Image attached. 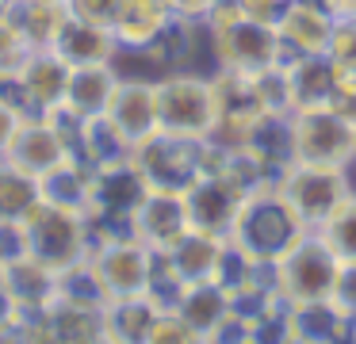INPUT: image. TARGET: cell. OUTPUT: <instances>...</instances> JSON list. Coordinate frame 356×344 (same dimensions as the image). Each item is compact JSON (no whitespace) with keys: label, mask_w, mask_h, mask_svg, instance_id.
Instances as JSON below:
<instances>
[{"label":"cell","mask_w":356,"mask_h":344,"mask_svg":"<svg viewBox=\"0 0 356 344\" xmlns=\"http://www.w3.org/2000/svg\"><path fill=\"white\" fill-rule=\"evenodd\" d=\"M85 264L92 268L104 298L115 302V298L149 295L157 252L149 245H142L131 229H111V234H96V245H92Z\"/></svg>","instance_id":"cell-6"},{"label":"cell","mask_w":356,"mask_h":344,"mask_svg":"<svg viewBox=\"0 0 356 344\" xmlns=\"http://www.w3.org/2000/svg\"><path fill=\"white\" fill-rule=\"evenodd\" d=\"M318 4H322L337 23L341 19H356V0H318Z\"/></svg>","instance_id":"cell-31"},{"label":"cell","mask_w":356,"mask_h":344,"mask_svg":"<svg viewBox=\"0 0 356 344\" xmlns=\"http://www.w3.org/2000/svg\"><path fill=\"white\" fill-rule=\"evenodd\" d=\"M345 180H348V191H353V195H356V157H353V161H348V165H345Z\"/></svg>","instance_id":"cell-32"},{"label":"cell","mask_w":356,"mask_h":344,"mask_svg":"<svg viewBox=\"0 0 356 344\" xmlns=\"http://www.w3.org/2000/svg\"><path fill=\"white\" fill-rule=\"evenodd\" d=\"M330 58L333 65L356 73V19H341L333 27V38H330Z\"/></svg>","instance_id":"cell-26"},{"label":"cell","mask_w":356,"mask_h":344,"mask_svg":"<svg viewBox=\"0 0 356 344\" xmlns=\"http://www.w3.org/2000/svg\"><path fill=\"white\" fill-rule=\"evenodd\" d=\"M154 81H157V119H161L165 134L207 142L218 126V115H222L215 73H207V69H169Z\"/></svg>","instance_id":"cell-4"},{"label":"cell","mask_w":356,"mask_h":344,"mask_svg":"<svg viewBox=\"0 0 356 344\" xmlns=\"http://www.w3.org/2000/svg\"><path fill=\"white\" fill-rule=\"evenodd\" d=\"M16 237H19V252L35 256L50 272L65 275L88 260V252L96 245V226L88 218V211L39 199L27 211V218L16 226Z\"/></svg>","instance_id":"cell-1"},{"label":"cell","mask_w":356,"mask_h":344,"mask_svg":"<svg viewBox=\"0 0 356 344\" xmlns=\"http://www.w3.org/2000/svg\"><path fill=\"white\" fill-rule=\"evenodd\" d=\"M302 234H307V226L284 203L276 183H264V188H257L245 199V206H241V214H238V222H234L226 241L245 260H253L261 268H272Z\"/></svg>","instance_id":"cell-3"},{"label":"cell","mask_w":356,"mask_h":344,"mask_svg":"<svg viewBox=\"0 0 356 344\" xmlns=\"http://www.w3.org/2000/svg\"><path fill=\"white\" fill-rule=\"evenodd\" d=\"M12 8H16V0H0V15H8Z\"/></svg>","instance_id":"cell-33"},{"label":"cell","mask_w":356,"mask_h":344,"mask_svg":"<svg viewBox=\"0 0 356 344\" xmlns=\"http://www.w3.org/2000/svg\"><path fill=\"white\" fill-rule=\"evenodd\" d=\"M249 195H253V188H245L222 165L207 168L200 180H192L184 188L192 229H203V234H215V237H230V229H234V222H238V214H241Z\"/></svg>","instance_id":"cell-10"},{"label":"cell","mask_w":356,"mask_h":344,"mask_svg":"<svg viewBox=\"0 0 356 344\" xmlns=\"http://www.w3.org/2000/svg\"><path fill=\"white\" fill-rule=\"evenodd\" d=\"M291 344H299V341H291Z\"/></svg>","instance_id":"cell-35"},{"label":"cell","mask_w":356,"mask_h":344,"mask_svg":"<svg viewBox=\"0 0 356 344\" xmlns=\"http://www.w3.org/2000/svg\"><path fill=\"white\" fill-rule=\"evenodd\" d=\"M234 4H238L245 15H253V19L276 23L280 15H284L287 8H291V0H234Z\"/></svg>","instance_id":"cell-30"},{"label":"cell","mask_w":356,"mask_h":344,"mask_svg":"<svg viewBox=\"0 0 356 344\" xmlns=\"http://www.w3.org/2000/svg\"><path fill=\"white\" fill-rule=\"evenodd\" d=\"M333 19L318 0H291L284 15L276 19V35L284 42V58H318L330 54V38H333Z\"/></svg>","instance_id":"cell-16"},{"label":"cell","mask_w":356,"mask_h":344,"mask_svg":"<svg viewBox=\"0 0 356 344\" xmlns=\"http://www.w3.org/2000/svg\"><path fill=\"white\" fill-rule=\"evenodd\" d=\"M161 306L149 295L138 298H115V302L104 306V336L111 344H146L154 321L161 318Z\"/></svg>","instance_id":"cell-22"},{"label":"cell","mask_w":356,"mask_h":344,"mask_svg":"<svg viewBox=\"0 0 356 344\" xmlns=\"http://www.w3.org/2000/svg\"><path fill=\"white\" fill-rule=\"evenodd\" d=\"M226 252H230V241H226V237L192 229V234H184L169 252H161V256H165V264L172 268V275L188 287V283L218 279V275H222V264H226Z\"/></svg>","instance_id":"cell-19"},{"label":"cell","mask_w":356,"mask_h":344,"mask_svg":"<svg viewBox=\"0 0 356 344\" xmlns=\"http://www.w3.org/2000/svg\"><path fill=\"white\" fill-rule=\"evenodd\" d=\"M238 344H253V341H238Z\"/></svg>","instance_id":"cell-34"},{"label":"cell","mask_w":356,"mask_h":344,"mask_svg":"<svg viewBox=\"0 0 356 344\" xmlns=\"http://www.w3.org/2000/svg\"><path fill=\"white\" fill-rule=\"evenodd\" d=\"M12 12H16V23L31 50H50L54 38L62 35L65 19H70L65 0H19Z\"/></svg>","instance_id":"cell-23"},{"label":"cell","mask_w":356,"mask_h":344,"mask_svg":"<svg viewBox=\"0 0 356 344\" xmlns=\"http://www.w3.org/2000/svg\"><path fill=\"white\" fill-rule=\"evenodd\" d=\"M211 46V69H230V73H264L280 65L284 42L276 35V23H264L245 15L234 0H222L215 12L203 19Z\"/></svg>","instance_id":"cell-2"},{"label":"cell","mask_w":356,"mask_h":344,"mask_svg":"<svg viewBox=\"0 0 356 344\" xmlns=\"http://www.w3.org/2000/svg\"><path fill=\"white\" fill-rule=\"evenodd\" d=\"M50 50H54L65 65H100V61H119V42H115V35H111V27L77 19V15L65 19L62 35L54 38Z\"/></svg>","instance_id":"cell-20"},{"label":"cell","mask_w":356,"mask_h":344,"mask_svg":"<svg viewBox=\"0 0 356 344\" xmlns=\"http://www.w3.org/2000/svg\"><path fill=\"white\" fill-rule=\"evenodd\" d=\"M330 302L337 306L341 313H348V318L356 321V264H345L337 275V287H333Z\"/></svg>","instance_id":"cell-29"},{"label":"cell","mask_w":356,"mask_h":344,"mask_svg":"<svg viewBox=\"0 0 356 344\" xmlns=\"http://www.w3.org/2000/svg\"><path fill=\"white\" fill-rule=\"evenodd\" d=\"M131 234L138 237L142 245H149L154 252H169L184 234H192L184 191L149 188L131 214Z\"/></svg>","instance_id":"cell-14"},{"label":"cell","mask_w":356,"mask_h":344,"mask_svg":"<svg viewBox=\"0 0 356 344\" xmlns=\"http://www.w3.org/2000/svg\"><path fill=\"white\" fill-rule=\"evenodd\" d=\"M272 183H276L284 203L291 206L295 218L307 229H318L348 195H353V191H348V180H345V168L310 165V161H291Z\"/></svg>","instance_id":"cell-7"},{"label":"cell","mask_w":356,"mask_h":344,"mask_svg":"<svg viewBox=\"0 0 356 344\" xmlns=\"http://www.w3.org/2000/svg\"><path fill=\"white\" fill-rule=\"evenodd\" d=\"M287 76H291V104L299 107H325L337 92L341 65H333L330 54L318 58H291L287 61Z\"/></svg>","instance_id":"cell-21"},{"label":"cell","mask_w":356,"mask_h":344,"mask_svg":"<svg viewBox=\"0 0 356 344\" xmlns=\"http://www.w3.org/2000/svg\"><path fill=\"white\" fill-rule=\"evenodd\" d=\"M39 199H42V188L35 176L19 172L8 161H0V226H19Z\"/></svg>","instance_id":"cell-24"},{"label":"cell","mask_w":356,"mask_h":344,"mask_svg":"<svg viewBox=\"0 0 356 344\" xmlns=\"http://www.w3.org/2000/svg\"><path fill=\"white\" fill-rule=\"evenodd\" d=\"M104 119L123 134V142L131 145V149L142 145L146 138H154L157 130H161V119H157V81L146 73L123 69V81H119Z\"/></svg>","instance_id":"cell-13"},{"label":"cell","mask_w":356,"mask_h":344,"mask_svg":"<svg viewBox=\"0 0 356 344\" xmlns=\"http://www.w3.org/2000/svg\"><path fill=\"white\" fill-rule=\"evenodd\" d=\"M65 8H70V15H77V19L111 27V19H115V12H119V0H65Z\"/></svg>","instance_id":"cell-28"},{"label":"cell","mask_w":356,"mask_h":344,"mask_svg":"<svg viewBox=\"0 0 356 344\" xmlns=\"http://www.w3.org/2000/svg\"><path fill=\"white\" fill-rule=\"evenodd\" d=\"M291 145L295 161L345 168L356 157V119L337 107H299L291 111Z\"/></svg>","instance_id":"cell-8"},{"label":"cell","mask_w":356,"mask_h":344,"mask_svg":"<svg viewBox=\"0 0 356 344\" xmlns=\"http://www.w3.org/2000/svg\"><path fill=\"white\" fill-rule=\"evenodd\" d=\"M172 313H177V318L184 321L203 344H207L211 336L234 318V295H230V287L218 283V279L188 283V287L180 290L177 306H172Z\"/></svg>","instance_id":"cell-18"},{"label":"cell","mask_w":356,"mask_h":344,"mask_svg":"<svg viewBox=\"0 0 356 344\" xmlns=\"http://www.w3.org/2000/svg\"><path fill=\"white\" fill-rule=\"evenodd\" d=\"M172 8L169 0H119V12L111 19V35L119 42V58H138L157 38L172 27Z\"/></svg>","instance_id":"cell-17"},{"label":"cell","mask_w":356,"mask_h":344,"mask_svg":"<svg viewBox=\"0 0 356 344\" xmlns=\"http://www.w3.org/2000/svg\"><path fill=\"white\" fill-rule=\"evenodd\" d=\"M341 256L330 249L318 229H307L284 256L272 264V287L276 298L284 306H310V302H325L337 287L341 275Z\"/></svg>","instance_id":"cell-5"},{"label":"cell","mask_w":356,"mask_h":344,"mask_svg":"<svg viewBox=\"0 0 356 344\" xmlns=\"http://www.w3.org/2000/svg\"><path fill=\"white\" fill-rule=\"evenodd\" d=\"M131 161L138 165L142 180H146L149 188L184 191L192 180L203 176V142L157 130L154 138H146L142 145H134Z\"/></svg>","instance_id":"cell-11"},{"label":"cell","mask_w":356,"mask_h":344,"mask_svg":"<svg viewBox=\"0 0 356 344\" xmlns=\"http://www.w3.org/2000/svg\"><path fill=\"white\" fill-rule=\"evenodd\" d=\"M24 119H27V111L8 96V92L0 88V161H4V153L12 149V142H16V134H19V126H24Z\"/></svg>","instance_id":"cell-27"},{"label":"cell","mask_w":356,"mask_h":344,"mask_svg":"<svg viewBox=\"0 0 356 344\" xmlns=\"http://www.w3.org/2000/svg\"><path fill=\"white\" fill-rule=\"evenodd\" d=\"M318 234L330 241V249L341 256V264H356V195H348L345 203L318 226Z\"/></svg>","instance_id":"cell-25"},{"label":"cell","mask_w":356,"mask_h":344,"mask_svg":"<svg viewBox=\"0 0 356 344\" xmlns=\"http://www.w3.org/2000/svg\"><path fill=\"white\" fill-rule=\"evenodd\" d=\"M123 69L119 61H100V65H70V84H65V99L58 111L73 122L100 119L108 111L111 96H115Z\"/></svg>","instance_id":"cell-15"},{"label":"cell","mask_w":356,"mask_h":344,"mask_svg":"<svg viewBox=\"0 0 356 344\" xmlns=\"http://www.w3.org/2000/svg\"><path fill=\"white\" fill-rule=\"evenodd\" d=\"M65 84H70V65L54 50H31L16 73L0 81V88L27 115H54L65 99Z\"/></svg>","instance_id":"cell-12"},{"label":"cell","mask_w":356,"mask_h":344,"mask_svg":"<svg viewBox=\"0 0 356 344\" xmlns=\"http://www.w3.org/2000/svg\"><path fill=\"white\" fill-rule=\"evenodd\" d=\"M73 157V119H65L62 111L54 115H27L24 126H19L12 149L4 153L8 165H16L19 172L35 176H50L58 165Z\"/></svg>","instance_id":"cell-9"}]
</instances>
